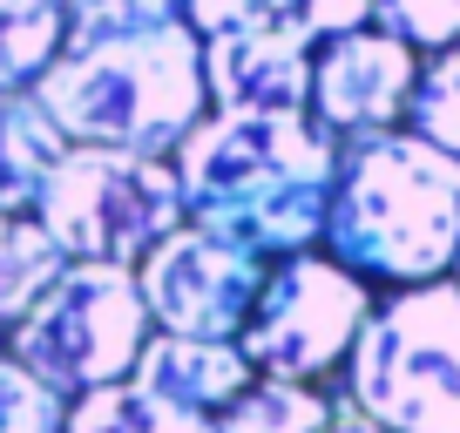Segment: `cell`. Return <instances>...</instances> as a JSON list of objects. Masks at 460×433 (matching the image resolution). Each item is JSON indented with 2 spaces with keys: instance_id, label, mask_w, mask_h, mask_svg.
<instances>
[{
  "instance_id": "ba28073f",
  "label": "cell",
  "mask_w": 460,
  "mask_h": 433,
  "mask_svg": "<svg viewBox=\"0 0 460 433\" xmlns=\"http://www.w3.org/2000/svg\"><path fill=\"white\" fill-rule=\"evenodd\" d=\"M264 264L271 258H258V251L230 244V237H217V231H203V224L183 216L170 237H156V244L143 251L136 291H143L156 332L237 339L244 318H251V305H258Z\"/></svg>"
},
{
  "instance_id": "8fae6325",
  "label": "cell",
  "mask_w": 460,
  "mask_h": 433,
  "mask_svg": "<svg viewBox=\"0 0 460 433\" xmlns=\"http://www.w3.org/2000/svg\"><path fill=\"white\" fill-rule=\"evenodd\" d=\"M149 393H163V400L190 406V413H224L237 393L258 379V366L244 359V346L237 339H183V332H149L143 359H136V373Z\"/></svg>"
},
{
  "instance_id": "9c48e42d",
  "label": "cell",
  "mask_w": 460,
  "mask_h": 433,
  "mask_svg": "<svg viewBox=\"0 0 460 433\" xmlns=\"http://www.w3.org/2000/svg\"><path fill=\"white\" fill-rule=\"evenodd\" d=\"M420 75V48H406L386 28H345L325 34L312 48V109L332 136H373V129H400L406 122V95Z\"/></svg>"
},
{
  "instance_id": "8992f818",
  "label": "cell",
  "mask_w": 460,
  "mask_h": 433,
  "mask_svg": "<svg viewBox=\"0 0 460 433\" xmlns=\"http://www.w3.org/2000/svg\"><path fill=\"white\" fill-rule=\"evenodd\" d=\"M34 216L48 224L61 258L143 264V251L183 224L176 163L109 143H68L34 190Z\"/></svg>"
},
{
  "instance_id": "5bb4252c",
  "label": "cell",
  "mask_w": 460,
  "mask_h": 433,
  "mask_svg": "<svg viewBox=\"0 0 460 433\" xmlns=\"http://www.w3.org/2000/svg\"><path fill=\"white\" fill-rule=\"evenodd\" d=\"M61 244L48 237V224L34 210H7L0 203V332L28 312L34 298L48 291V278L61 271Z\"/></svg>"
},
{
  "instance_id": "2e32d148",
  "label": "cell",
  "mask_w": 460,
  "mask_h": 433,
  "mask_svg": "<svg viewBox=\"0 0 460 433\" xmlns=\"http://www.w3.org/2000/svg\"><path fill=\"white\" fill-rule=\"evenodd\" d=\"M406 129L427 136L433 149H447L460 163V41L420 55L413 95H406Z\"/></svg>"
},
{
  "instance_id": "30bf717a",
  "label": "cell",
  "mask_w": 460,
  "mask_h": 433,
  "mask_svg": "<svg viewBox=\"0 0 460 433\" xmlns=\"http://www.w3.org/2000/svg\"><path fill=\"white\" fill-rule=\"evenodd\" d=\"M203 88L210 109H305L312 95V41L251 0L237 21L203 34Z\"/></svg>"
},
{
  "instance_id": "3957f363",
  "label": "cell",
  "mask_w": 460,
  "mask_h": 433,
  "mask_svg": "<svg viewBox=\"0 0 460 433\" xmlns=\"http://www.w3.org/2000/svg\"><path fill=\"white\" fill-rule=\"evenodd\" d=\"M318 251L386 291L447 278L460 258V163L406 122L345 136Z\"/></svg>"
},
{
  "instance_id": "9a60e30c",
  "label": "cell",
  "mask_w": 460,
  "mask_h": 433,
  "mask_svg": "<svg viewBox=\"0 0 460 433\" xmlns=\"http://www.w3.org/2000/svg\"><path fill=\"white\" fill-rule=\"evenodd\" d=\"M61 41H68L61 0H0V88H34Z\"/></svg>"
},
{
  "instance_id": "e0dca14e",
  "label": "cell",
  "mask_w": 460,
  "mask_h": 433,
  "mask_svg": "<svg viewBox=\"0 0 460 433\" xmlns=\"http://www.w3.org/2000/svg\"><path fill=\"white\" fill-rule=\"evenodd\" d=\"M68 400L48 379H34L14 352H0V433H61Z\"/></svg>"
},
{
  "instance_id": "7c38bea8",
  "label": "cell",
  "mask_w": 460,
  "mask_h": 433,
  "mask_svg": "<svg viewBox=\"0 0 460 433\" xmlns=\"http://www.w3.org/2000/svg\"><path fill=\"white\" fill-rule=\"evenodd\" d=\"M61 433H217V420L149 393L143 379H109L95 393H75Z\"/></svg>"
},
{
  "instance_id": "44dd1931",
  "label": "cell",
  "mask_w": 460,
  "mask_h": 433,
  "mask_svg": "<svg viewBox=\"0 0 460 433\" xmlns=\"http://www.w3.org/2000/svg\"><path fill=\"white\" fill-rule=\"evenodd\" d=\"M318 433H393V427H386V420H373L366 406H352L345 393H332V420Z\"/></svg>"
},
{
  "instance_id": "7402d4cb",
  "label": "cell",
  "mask_w": 460,
  "mask_h": 433,
  "mask_svg": "<svg viewBox=\"0 0 460 433\" xmlns=\"http://www.w3.org/2000/svg\"><path fill=\"white\" fill-rule=\"evenodd\" d=\"M454 271H460V258H454Z\"/></svg>"
},
{
  "instance_id": "ac0fdd59",
  "label": "cell",
  "mask_w": 460,
  "mask_h": 433,
  "mask_svg": "<svg viewBox=\"0 0 460 433\" xmlns=\"http://www.w3.org/2000/svg\"><path fill=\"white\" fill-rule=\"evenodd\" d=\"M373 28L400 34L406 48H447L460 41V0H373Z\"/></svg>"
},
{
  "instance_id": "4fadbf2b",
  "label": "cell",
  "mask_w": 460,
  "mask_h": 433,
  "mask_svg": "<svg viewBox=\"0 0 460 433\" xmlns=\"http://www.w3.org/2000/svg\"><path fill=\"white\" fill-rule=\"evenodd\" d=\"M325 420H332V386L258 373L224 413H217V433H318Z\"/></svg>"
},
{
  "instance_id": "6da1fadb",
  "label": "cell",
  "mask_w": 460,
  "mask_h": 433,
  "mask_svg": "<svg viewBox=\"0 0 460 433\" xmlns=\"http://www.w3.org/2000/svg\"><path fill=\"white\" fill-rule=\"evenodd\" d=\"M339 143L312 109H210L170 149L183 216L258 258L312 251L325 237Z\"/></svg>"
},
{
  "instance_id": "7a4b0ae2",
  "label": "cell",
  "mask_w": 460,
  "mask_h": 433,
  "mask_svg": "<svg viewBox=\"0 0 460 433\" xmlns=\"http://www.w3.org/2000/svg\"><path fill=\"white\" fill-rule=\"evenodd\" d=\"M34 102L68 143L170 156L210 116L203 41L183 14L143 21V28L68 34L61 55L34 75Z\"/></svg>"
},
{
  "instance_id": "d6986e66",
  "label": "cell",
  "mask_w": 460,
  "mask_h": 433,
  "mask_svg": "<svg viewBox=\"0 0 460 433\" xmlns=\"http://www.w3.org/2000/svg\"><path fill=\"white\" fill-rule=\"evenodd\" d=\"M278 21H291V28L305 34V41H325V34H345V28H366L373 21V0H264Z\"/></svg>"
},
{
  "instance_id": "277c9868",
  "label": "cell",
  "mask_w": 460,
  "mask_h": 433,
  "mask_svg": "<svg viewBox=\"0 0 460 433\" xmlns=\"http://www.w3.org/2000/svg\"><path fill=\"white\" fill-rule=\"evenodd\" d=\"M345 400L393 433H460V271L373 298L345 359Z\"/></svg>"
},
{
  "instance_id": "5b68a950",
  "label": "cell",
  "mask_w": 460,
  "mask_h": 433,
  "mask_svg": "<svg viewBox=\"0 0 460 433\" xmlns=\"http://www.w3.org/2000/svg\"><path fill=\"white\" fill-rule=\"evenodd\" d=\"M149 305L136 291V264H88L68 258L48 291L0 332V352H14L34 379L75 400L109 379H129L149 346Z\"/></svg>"
},
{
  "instance_id": "ffe728a7",
  "label": "cell",
  "mask_w": 460,
  "mask_h": 433,
  "mask_svg": "<svg viewBox=\"0 0 460 433\" xmlns=\"http://www.w3.org/2000/svg\"><path fill=\"white\" fill-rule=\"evenodd\" d=\"M68 34H102V28H143V21L176 14V0H61Z\"/></svg>"
},
{
  "instance_id": "52a82bcc",
  "label": "cell",
  "mask_w": 460,
  "mask_h": 433,
  "mask_svg": "<svg viewBox=\"0 0 460 433\" xmlns=\"http://www.w3.org/2000/svg\"><path fill=\"white\" fill-rule=\"evenodd\" d=\"M379 285H366L359 271H345L332 251H285V258L264 264L258 305H251L244 332V359L258 373L278 379H318L325 386L332 373H345L352 359V339H359L366 312H373Z\"/></svg>"
}]
</instances>
